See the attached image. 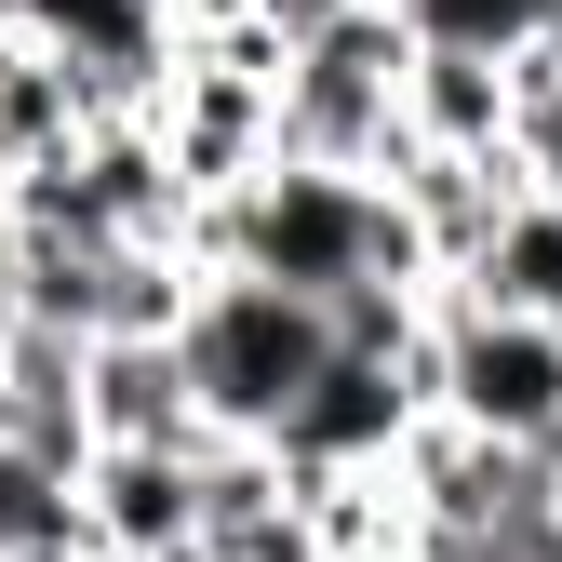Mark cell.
<instances>
[{
    "label": "cell",
    "mask_w": 562,
    "mask_h": 562,
    "mask_svg": "<svg viewBox=\"0 0 562 562\" xmlns=\"http://www.w3.org/2000/svg\"><path fill=\"white\" fill-rule=\"evenodd\" d=\"M188 255H201V268H255V281H281V295H308V308L362 295V281H429V255H415V228H402L389 175L295 161V148H268L241 188H215V201H201Z\"/></svg>",
    "instance_id": "1"
},
{
    "label": "cell",
    "mask_w": 562,
    "mask_h": 562,
    "mask_svg": "<svg viewBox=\"0 0 562 562\" xmlns=\"http://www.w3.org/2000/svg\"><path fill=\"white\" fill-rule=\"evenodd\" d=\"M322 348H335V322L308 295H281V281H255V268H201L188 308H175V362H188V402H201L215 442H268L281 402L322 375Z\"/></svg>",
    "instance_id": "2"
},
{
    "label": "cell",
    "mask_w": 562,
    "mask_h": 562,
    "mask_svg": "<svg viewBox=\"0 0 562 562\" xmlns=\"http://www.w3.org/2000/svg\"><path fill=\"white\" fill-rule=\"evenodd\" d=\"M402 67H415V27L389 0H348L335 27L281 41V81H268V134L295 161H348V175H389L402 161Z\"/></svg>",
    "instance_id": "3"
},
{
    "label": "cell",
    "mask_w": 562,
    "mask_h": 562,
    "mask_svg": "<svg viewBox=\"0 0 562 562\" xmlns=\"http://www.w3.org/2000/svg\"><path fill=\"white\" fill-rule=\"evenodd\" d=\"M429 415H456L469 442H522L562 456V322L482 308V295H429Z\"/></svg>",
    "instance_id": "4"
},
{
    "label": "cell",
    "mask_w": 562,
    "mask_h": 562,
    "mask_svg": "<svg viewBox=\"0 0 562 562\" xmlns=\"http://www.w3.org/2000/svg\"><path fill=\"white\" fill-rule=\"evenodd\" d=\"M429 429V348L415 362H375V348H322V375L281 402V482H348V469H402V442Z\"/></svg>",
    "instance_id": "5"
},
{
    "label": "cell",
    "mask_w": 562,
    "mask_h": 562,
    "mask_svg": "<svg viewBox=\"0 0 562 562\" xmlns=\"http://www.w3.org/2000/svg\"><path fill=\"white\" fill-rule=\"evenodd\" d=\"M14 27L94 81V108H148L175 81V0H14Z\"/></svg>",
    "instance_id": "6"
},
{
    "label": "cell",
    "mask_w": 562,
    "mask_h": 562,
    "mask_svg": "<svg viewBox=\"0 0 562 562\" xmlns=\"http://www.w3.org/2000/svg\"><path fill=\"white\" fill-rule=\"evenodd\" d=\"M81 429L94 442H215L175 335H81Z\"/></svg>",
    "instance_id": "7"
},
{
    "label": "cell",
    "mask_w": 562,
    "mask_h": 562,
    "mask_svg": "<svg viewBox=\"0 0 562 562\" xmlns=\"http://www.w3.org/2000/svg\"><path fill=\"white\" fill-rule=\"evenodd\" d=\"M456 295L522 308V322H562V201H549V188H509V201H496V228L469 241Z\"/></svg>",
    "instance_id": "8"
},
{
    "label": "cell",
    "mask_w": 562,
    "mask_h": 562,
    "mask_svg": "<svg viewBox=\"0 0 562 562\" xmlns=\"http://www.w3.org/2000/svg\"><path fill=\"white\" fill-rule=\"evenodd\" d=\"M402 148H509V67L415 41V67H402Z\"/></svg>",
    "instance_id": "9"
},
{
    "label": "cell",
    "mask_w": 562,
    "mask_h": 562,
    "mask_svg": "<svg viewBox=\"0 0 562 562\" xmlns=\"http://www.w3.org/2000/svg\"><path fill=\"white\" fill-rule=\"evenodd\" d=\"M335 562H415V549L402 536H362V549H335Z\"/></svg>",
    "instance_id": "10"
},
{
    "label": "cell",
    "mask_w": 562,
    "mask_h": 562,
    "mask_svg": "<svg viewBox=\"0 0 562 562\" xmlns=\"http://www.w3.org/2000/svg\"><path fill=\"white\" fill-rule=\"evenodd\" d=\"M14 322H27V295H14V255H0V335H14Z\"/></svg>",
    "instance_id": "11"
}]
</instances>
